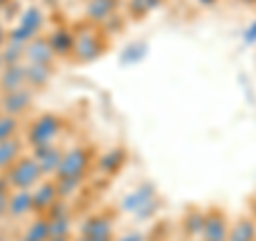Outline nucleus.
Returning a JSON list of instances; mask_svg holds the SVG:
<instances>
[{
    "label": "nucleus",
    "instance_id": "nucleus-1",
    "mask_svg": "<svg viewBox=\"0 0 256 241\" xmlns=\"http://www.w3.org/2000/svg\"><path fill=\"white\" fill-rule=\"evenodd\" d=\"M43 175L41 166L34 158H20L15 160V162L9 166V171H6V182H9V186L15 188V190H28L30 186H34L38 182V178Z\"/></svg>",
    "mask_w": 256,
    "mask_h": 241
},
{
    "label": "nucleus",
    "instance_id": "nucleus-2",
    "mask_svg": "<svg viewBox=\"0 0 256 241\" xmlns=\"http://www.w3.org/2000/svg\"><path fill=\"white\" fill-rule=\"evenodd\" d=\"M228 228H230V220L228 216L224 214L220 207H214L205 214V220H203V228H201V241H226L228 235Z\"/></svg>",
    "mask_w": 256,
    "mask_h": 241
},
{
    "label": "nucleus",
    "instance_id": "nucleus-3",
    "mask_svg": "<svg viewBox=\"0 0 256 241\" xmlns=\"http://www.w3.org/2000/svg\"><path fill=\"white\" fill-rule=\"evenodd\" d=\"M88 162H90V156L86 154V150H70L68 154H64L60 164H58V171H56V175H58L60 180H79L84 175V171L88 168Z\"/></svg>",
    "mask_w": 256,
    "mask_h": 241
},
{
    "label": "nucleus",
    "instance_id": "nucleus-4",
    "mask_svg": "<svg viewBox=\"0 0 256 241\" xmlns=\"http://www.w3.org/2000/svg\"><path fill=\"white\" fill-rule=\"evenodd\" d=\"M60 130V120L54 116H43L38 118L30 128V143L34 148L41 146H50V143L56 139V134Z\"/></svg>",
    "mask_w": 256,
    "mask_h": 241
},
{
    "label": "nucleus",
    "instance_id": "nucleus-5",
    "mask_svg": "<svg viewBox=\"0 0 256 241\" xmlns=\"http://www.w3.org/2000/svg\"><path fill=\"white\" fill-rule=\"evenodd\" d=\"M226 241H256V220L254 216L244 214L230 222Z\"/></svg>",
    "mask_w": 256,
    "mask_h": 241
},
{
    "label": "nucleus",
    "instance_id": "nucleus-6",
    "mask_svg": "<svg viewBox=\"0 0 256 241\" xmlns=\"http://www.w3.org/2000/svg\"><path fill=\"white\" fill-rule=\"evenodd\" d=\"M38 154L34 156V160L38 162V166H41V171L43 173H52V171H58V164H60V160H62V152H58L56 148H52V143L50 146H41V148H36Z\"/></svg>",
    "mask_w": 256,
    "mask_h": 241
},
{
    "label": "nucleus",
    "instance_id": "nucleus-7",
    "mask_svg": "<svg viewBox=\"0 0 256 241\" xmlns=\"http://www.w3.org/2000/svg\"><path fill=\"white\" fill-rule=\"evenodd\" d=\"M38 26H41V13H38L36 9H30L28 11V18L24 15L22 26L13 32V41L15 43H22V41H26V38L34 36V32L38 30Z\"/></svg>",
    "mask_w": 256,
    "mask_h": 241
},
{
    "label": "nucleus",
    "instance_id": "nucleus-8",
    "mask_svg": "<svg viewBox=\"0 0 256 241\" xmlns=\"http://www.w3.org/2000/svg\"><path fill=\"white\" fill-rule=\"evenodd\" d=\"M84 241H111V226L107 220L92 218L86 224V237Z\"/></svg>",
    "mask_w": 256,
    "mask_h": 241
},
{
    "label": "nucleus",
    "instance_id": "nucleus-9",
    "mask_svg": "<svg viewBox=\"0 0 256 241\" xmlns=\"http://www.w3.org/2000/svg\"><path fill=\"white\" fill-rule=\"evenodd\" d=\"M32 205V194L28 190H18L13 196H9V200H6V212L13 214V216H22L26 214Z\"/></svg>",
    "mask_w": 256,
    "mask_h": 241
},
{
    "label": "nucleus",
    "instance_id": "nucleus-10",
    "mask_svg": "<svg viewBox=\"0 0 256 241\" xmlns=\"http://www.w3.org/2000/svg\"><path fill=\"white\" fill-rule=\"evenodd\" d=\"M26 56H28V60L32 64H45L52 60V56H54V50H52V45L50 43H43V41H34V43H30L26 47Z\"/></svg>",
    "mask_w": 256,
    "mask_h": 241
},
{
    "label": "nucleus",
    "instance_id": "nucleus-11",
    "mask_svg": "<svg viewBox=\"0 0 256 241\" xmlns=\"http://www.w3.org/2000/svg\"><path fill=\"white\" fill-rule=\"evenodd\" d=\"M28 100H30V96L26 94V90H13V92H9L4 96L2 107L9 116H15V114H20V111H24L28 107Z\"/></svg>",
    "mask_w": 256,
    "mask_h": 241
},
{
    "label": "nucleus",
    "instance_id": "nucleus-12",
    "mask_svg": "<svg viewBox=\"0 0 256 241\" xmlns=\"http://www.w3.org/2000/svg\"><path fill=\"white\" fill-rule=\"evenodd\" d=\"M20 154V141L11 136V139H6L0 143V171H4V168H9L15 158Z\"/></svg>",
    "mask_w": 256,
    "mask_h": 241
},
{
    "label": "nucleus",
    "instance_id": "nucleus-13",
    "mask_svg": "<svg viewBox=\"0 0 256 241\" xmlns=\"http://www.w3.org/2000/svg\"><path fill=\"white\" fill-rule=\"evenodd\" d=\"M24 82H26V68H20V66H9L6 73L2 77V84L9 92L13 90H22Z\"/></svg>",
    "mask_w": 256,
    "mask_h": 241
},
{
    "label": "nucleus",
    "instance_id": "nucleus-14",
    "mask_svg": "<svg viewBox=\"0 0 256 241\" xmlns=\"http://www.w3.org/2000/svg\"><path fill=\"white\" fill-rule=\"evenodd\" d=\"M56 190L52 184H45V186H38L34 192H32V205L36 207V210H41V207H50L52 200L56 198Z\"/></svg>",
    "mask_w": 256,
    "mask_h": 241
},
{
    "label": "nucleus",
    "instance_id": "nucleus-15",
    "mask_svg": "<svg viewBox=\"0 0 256 241\" xmlns=\"http://www.w3.org/2000/svg\"><path fill=\"white\" fill-rule=\"evenodd\" d=\"M111 11H114V0H92L88 6V15L92 20H105Z\"/></svg>",
    "mask_w": 256,
    "mask_h": 241
},
{
    "label": "nucleus",
    "instance_id": "nucleus-16",
    "mask_svg": "<svg viewBox=\"0 0 256 241\" xmlns=\"http://www.w3.org/2000/svg\"><path fill=\"white\" fill-rule=\"evenodd\" d=\"M50 237H52L50 222H45V220H36L26 232V241H47Z\"/></svg>",
    "mask_w": 256,
    "mask_h": 241
},
{
    "label": "nucleus",
    "instance_id": "nucleus-17",
    "mask_svg": "<svg viewBox=\"0 0 256 241\" xmlns=\"http://www.w3.org/2000/svg\"><path fill=\"white\" fill-rule=\"evenodd\" d=\"M203 220H205V214H203V212H196V210H192V212L188 214V218L184 220V226H186V232H188L190 237H196V235H201Z\"/></svg>",
    "mask_w": 256,
    "mask_h": 241
},
{
    "label": "nucleus",
    "instance_id": "nucleus-18",
    "mask_svg": "<svg viewBox=\"0 0 256 241\" xmlns=\"http://www.w3.org/2000/svg\"><path fill=\"white\" fill-rule=\"evenodd\" d=\"M15 128H18L15 116H0V143L11 139V136L15 134Z\"/></svg>",
    "mask_w": 256,
    "mask_h": 241
},
{
    "label": "nucleus",
    "instance_id": "nucleus-19",
    "mask_svg": "<svg viewBox=\"0 0 256 241\" xmlns=\"http://www.w3.org/2000/svg\"><path fill=\"white\" fill-rule=\"evenodd\" d=\"M254 41H256V22L246 30V43H254Z\"/></svg>",
    "mask_w": 256,
    "mask_h": 241
},
{
    "label": "nucleus",
    "instance_id": "nucleus-20",
    "mask_svg": "<svg viewBox=\"0 0 256 241\" xmlns=\"http://www.w3.org/2000/svg\"><path fill=\"white\" fill-rule=\"evenodd\" d=\"M118 241H146V237H143L141 232H130V235H124L122 239H118Z\"/></svg>",
    "mask_w": 256,
    "mask_h": 241
},
{
    "label": "nucleus",
    "instance_id": "nucleus-21",
    "mask_svg": "<svg viewBox=\"0 0 256 241\" xmlns=\"http://www.w3.org/2000/svg\"><path fill=\"white\" fill-rule=\"evenodd\" d=\"M6 188H9V182H6V178L0 180V198L6 196Z\"/></svg>",
    "mask_w": 256,
    "mask_h": 241
},
{
    "label": "nucleus",
    "instance_id": "nucleus-22",
    "mask_svg": "<svg viewBox=\"0 0 256 241\" xmlns=\"http://www.w3.org/2000/svg\"><path fill=\"white\" fill-rule=\"evenodd\" d=\"M6 200H9V196H4V198H0V216H2L6 212Z\"/></svg>",
    "mask_w": 256,
    "mask_h": 241
},
{
    "label": "nucleus",
    "instance_id": "nucleus-23",
    "mask_svg": "<svg viewBox=\"0 0 256 241\" xmlns=\"http://www.w3.org/2000/svg\"><path fill=\"white\" fill-rule=\"evenodd\" d=\"M47 241H66V237H50Z\"/></svg>",
    "mask_w": 256,
    "mask_h": 241
},
{
    "label": "nucleus",
    "instance_id": "nucleus-24",
    "mask_svg": "<svg viewBox=\"0 0 256 241\" xmlns=\"http://www.w3.org/2000/svg\"><path fill=\"white\" fill-rule=\"evenodd\" d=\"M4 2H6V0H0V6H2V4H4Z\"/></svg>",
    "mask_w": 256,
    "mask_h": 241
},
{
    "label": "nucleus",
    "instance_id": "nucleus-25",
    "mask_svg": "<svg viewBox=\"0 0 256 241\" xmlns=\"http://www.w3.org/2000/svg\"><path fill=\"white\" fill-rule=\"evenodd\" d=\"M252 216H254V220H256V212H254V214H252Z\"/></svg>",
    "mask_w": 256,
    "mask_h": 241
},
{
    "label": "nucleus",
    "instance_id": "nucleus-26",
    "mask_svg": "<svg viewBox=\"0 0 256 241\" xmlns=\"http://www.w3.org/2000/svg\"><path fill=\"white\" fill-rule=\"evenodd\" d=\"M246 2H248V0H246ZM250 2H252V0H250Z\"/></svg>",
    "mask_w": 256,
    "mask_h": 241
}]
</instances>
